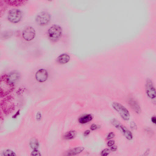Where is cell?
Here are the masks:
<instances>
[{"label":"cell","mask_w":156,"mask_h":156,"mask_svg":"<svg viewBox=\"0 0 156 156\" xmlns=\"http://www.w3.org/2000/svg\"><path fill=\"white\" fill-rule=\"evenodd\" d=\"M63 29L60 25L54 24L51 26L47 31V36L49 40L53 43L59 40L62 36Z\"/></svg>","instance_id":"6da1fadb"},{"label":"cell","mask_w":156,"mask_h":156,"mask_svg":"<svg viewBox=\"0 0 156 156\" xmlns=\"http://www.w3.org/2000/svg\"><path fill=\"white\" fill-rule=\"evenodd\" d=\"M14 84L11 83L8 78V75H4L1 79V94L5 96L10 93L14 88Z\"/></svg>","instance_id":"7a4b0ae2"},{"label":"cell","mask_w":156,"mask_h":156,"mask_svg":"<svg viewBox=\"0 0 156 156\" xmlns=\"http://www.w3.org/2000/svg\"><path fill=\"white\" fill-rule=\"evenodd\" d=\"M51 18V15L47 11H43L37 14L35 20L38 25L40 26H44L50 23Z\"/></svg>","instance_id":"3957f363"},{"label":"cell","mask_w":156,"mask_h":156,"mask_svg":"<svg viewBox=\"0 0 156 156\" xmlns=\"http://www.w3.org/2000/svg\"><path fill=\"white\" fill-rule=\"evenodd\" d=\"M114 109L119 114L120 117L123 120H128L130 118V114L128 110L121 104L117 102H114L112 104Z\"/></svg>","instance_id":"277c9868"},{"label":"cell","mask_w":156,"mask_h":156,"mask_svg":"<svg viewBox=\"0 0 156 156\" xmlns=\"http://www.w3.org/2000/svg\"><path fill=\"white\" fill-rule=\"evenodd\" d=\"M22 18V11L18 9H13L8 12L7 19L12 23L17 24L19 22Z\"/></svg>","instance_id":"5b68a950"},{"label":"cell","mask_w":156,"mask_h":156,"mask_svg":"<svg viewBox=\"0 0 156 156\" xmlns=\"http://www.w3.org/2000/svg\"><path fill=\"white\" fill-rule=\"evenodd\" d=\"M112 122L113 126L119 130L127 140H132L133 138L132 134L126 126L122 124L119 121L115 119H113Z\"/></svg>","instance_id":"8992f818"},{"label":"cell","mask_w":156,"mask_h":156,"mask_svg":"<svg viewBox=\"0 0 156 156\" xmlns=\"http://www.w3.org/2000/svg\"><path fill=\"white\" fill-rule=\"evenodd\" d=\"M1 107L4 113H9L14 110V104L11 96H8L4 99L1 103Z\"/></svg>","instance_id":"52a82bcc"},{"label":"cell","mask_w":156,"mask_h":156,"mask_svg":"<svg viewBox=\"0 0 156 156\" xmlns=\"http://www.w3.org/2000/svg\"><path fill=\"white\" fill-rule=\"evenodd\" d=\"M145 91L149 97L153 99L156 97V91L154 84L151 80L147 79L145 82Z\"/></svg>","instance_id":"ba28073f"},{"label":"cell","mask_w":156,"mask_h":156,"mask_svg":"<svg viewBox=\"0 0 156 156\" xmlns=\"http://www.w3.org/2000/svg\"><path fill=\"white\" fill-rule=\"evenodd\" d=\"M36 31L34 28L31 26L25 28L23 30L22 36L23 38L27 41H30L35 39Z\"/></svg>","instance_id":"9c48e42d"},{"label":"cell","mask_w":156,"mask_h":156,"mask_svg":"<svg viewBox=\"0 0 156 156\" xmlns=\"http://www.w3.org/2000/svg\"><path fill=\"white\" fill-rule=\"evenodd\" d=\"M48 73L47 71L44 69H40L38 70L36 74L37 80L40 82H43L47 80Z\"/></svg>","instance_id":"30bf717a"},{"label":"cell","mask_w":156,"mask_h":156,"mask_svg":"<svg viewBox=\"0 0 156 156\" xmlns=\"http://www.w3.org/2000/svg\"><path fill=\"white\" fill-rule=\"evenodd\" d=\"M128 103L130 108L134 112L138 114L141 113V107L136 100L133 98H130L128 100Z\"/></svg>","instance_id":"8fae6325"},{"label":"cell","mask_w":156,"mask_h":156,"mask_svg":"<svg viewBox=\"0 0 156 156\" xmlns=\"http://www.w3.org/2000/svg\"><path fill=\"white\" fill-rule=\"evenodd\" d=\"M3 1L6 5L14 7L22 6L25 5L28 1H11V0H7V1Z\"/></svg>","instance_id":"7c38bea8"},{"label":"cell","mask_w":156,"mask_h":156,"mask_svg":"<svg viewBox=\"0 0 156 156\" xmlns=\"http://www.w3.org/2000/svg\"><path fill=\"white\" fill-rule=\"evenodd\" d=\"M70 59V57L68 55L64 53L58 57L57 61L59 64L64 65L68 63Z\"/></svg>","instance_id":"4fadbf2b"},{"label":"cell","mask_w":156,"mask_h":156,"mask_svg":"<svg viewBox=\"0 0 156 156\" xmlns=\"http://www.w3.org/2000/svg\"><path fill=\"white\" fill-rule=\"evenodd\" d=\"M8 77L10 82L14 84L19 79L20 74L17 71L12 72L9 75H8Z\"/></svg>","instance_id":"5bb4252c"},{"label":"cell","mask_w":156,"mask_h":156,"mask_svg":"<svg viewBox=\"0 0 156 156\" xmlns=\"http://www.w3.org/2000/svg\"><path fill=\"white\" fill-rule=\"evenodd\" d=\"M92 116L90 115H86L80 117L79 122L82 124H85L91 121L92 119Z\"/></svg>","instance_id":"9a60e30c"},{"label":"cell","mask_w":156,"mask_h":156,"mask_svg":"<svg viewBox=\"0 0 156 156\" xmlns=\"http://www.w3.org/2000/svg\"><path fill=\"white\" fill-rule=\"evenodd\" d=\"M84 150L83 147H75L70 150L67 153L68 155H74L79 154L82 152Z\"/></svg>","instance_id":"2e32d148"},{"label":"cell","mask_w":156,"mask_h":156,"mask_svg":"<svg viewBox=\"0 0 156 156\" xmlns=\"http://www.w3.org/2000/svg\"><path fill=\"white\" fill-rule=\"evenodd\" d=\"M76 133L74 130L67 132L65 136V138L67 140H70L74 138L76 136Z\"/></svg>","instance_id":"e0dca14e"},{"label":"cell","mask_w":156,"mask_h":156,"mask_svg":"<svg viewBox=\"0 0 156 156\" xmlns=\"http://www.w3.org/2000/svg\"><path fill=\"white\" fill-rule=\"evenodd\" d=\"M30 145L32 148L36 150L38 148L39 146L38 142L36 139L34 138L31 140Z\"/></svg>","instance_id":"ac0fdd59"},{"label":"cell","mask_w":156,"mask_h":156,"mask_svg":"<svg viewBox=\"0 0 156 156\" xmlns=\"http://www.w3.org/2000/svg\"><path fill=\"white\" fill-rule=\"evenodd\" d=\"M3 155L5 156H14L16 155L15 153L13 151L10 150H7L4 151Z\"/></svg>","instance_id":"d6986e66"},{"label":"cell","mask_w":156,"mask_h":156,"mask_svg":"<svg viewBox=\"0 0 156 156\" xmlns=\"http://www.w3.org/2000/svg\"><path fill=\"white\" fill-rule=\"evenodd\" d=\"M110 150L108 149H106L103 150L101 153V155L103 156H106L110 153Z\"/></svg>","instance_id":"ffe728a7"},{"label":"cell","mask_w":156,"mask_h":156,"mask_svg":"<svg viewBox=\"0 0 156 156\" xmlns=\"http://www.w3.org/2000/svg\"><path fill=\"white\" fill-rule=\"evenodd\" d=\"M115 136V134L113 132H111L108 134L107 137V140H109L114 138Z\"/></svg>","instance_id":"44dd1931"},{"label":"cell","mask_w":156,"mask_h":156,"mask_svg":"<svg viewBox=\"0 0 156 156\" xmlns=\"http://www.w3.org/2000/svg\"><path fill=\"white\" fill-rule=\"evenodd\" d=\"M130 128L133 130L137 129V126L134 122H132L130 124Z\"/></svg>","instance_id":"7402d4cb"},{"label":"cell","mask_w":156,"mask_h":156,"mask_svg":"<svg viewBox=\"0 0 156 156\" xmlns=\"http://www.w3.org/2000/svg\"><path fill=\"white\" fill-rule=\"evenodd\" d=\"M31 155L33 156H40L41 155L39 152L36 149L32 152L31 153Z\"/></svg>","instance_id":"603a6c76"},{"label":"cell","mask_w":156,"mask_h":156,"mask_svg":"<svg viewBox=\"0 0 156 156\" xmlns=\"http://www.w3.org/2000/svg\"><path fill=\"white\" fill-rule=\"evenodd\" d=\"M115 141L114 140H110L107 143V145L109 147H111L115 144Z\"/></svg>","instance_id":"cb8c5ba5"},{"label":"cell","mask_w":156,"mask_h":156,"mask_svg":"<svg viewBox=\"0 0 156 156\" xmlns=\"http://www.w3.org/2000/svg\"><path fill=\"white\" fill-rule=\"evenodd\" d=\"M98 128V126L95 124H92L91 126L90 129L92 130H94L97 129Z\"/></svg>","instance_id":"d4e9b609"},{"label":"cell","mask_w":156,"mask_h":156,"mask_svg":"<svg viewBox=\"0 0 156 156\" xmlns=\"http://www.w3.org/2000/svg\"><path fill=\"white\" fill-rule=\"evenodd\" d=\"M117 146H111V150L112 151H115L117 149Z\"/></svg>","instance_id":"484cf974"},{"label":"cell","mask_w":156,"mask_h":156,"mask_svg":"<svg viewBox=\"0 0 156 156\" xmlns=\"http://www.w3.org/2000/svg\"><path fill=\"white\" fill-rule=\"evenodd\" d=\"M90 131L89 130H87L84 133V135L85 136H86L88 135L90 133Z\"/></svg>","instance_id":"4316f807"},{"label":"cell","mask_w":156,"mask_h":156,"mask_svg":"<svg viewBox=\"0 0 156 156\" xmlns=\"http://www.w3.org/2000/svg\"><path fill=\"white\" fill-rule=\"evenodd\" d=\"M151 120L153 123L155 124L156 123V118L155 116H153L151 118Z\"/></svg>","instance_id":"83f0119b"}]
</instances>
